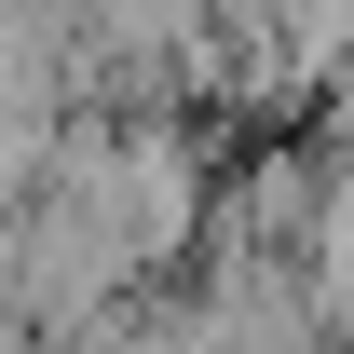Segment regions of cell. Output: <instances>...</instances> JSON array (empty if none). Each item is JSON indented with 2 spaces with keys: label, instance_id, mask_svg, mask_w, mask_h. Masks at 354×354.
<instances>
[{
  "label": "cell",
  "instance_id": "cell-1",
  "mask_svg": "<svg viewBox=\"0 0 354 354\" xmlns=\"http://www.w3.org/2000/svg\"><path fill=\"white\" fill-rule=\"evenodd\" d=\"M327 109H354V82H341V95H327Z\"/></svg>",
  "mask_w": 354,
  "mask_h": 354
}]
</instances>
